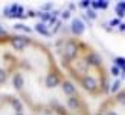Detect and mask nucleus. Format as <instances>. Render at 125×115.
I'll return each mask as SVG.
<instances>
[{
  "mask_svg": "<svg viewBox=\"0 0 125 115\" xmlns=\"http://www.w3.org/2000/svg\"><path fill=\"white\" fill-rule=\"evenodd\" d=\"M0 115H24V105L15 95L0 94Z\"/></svg>",
  "mask_w": 125,
  "mask_h": 115,
  "instance_id": "nucleus-4",
  "label": "nucleus"
},
{
  "mask_svg": "<svg viewBox=\"0 0 125 115\" xmlns=\"http://www.w3.org/2000/svg\"><path fill=\"white\" fill-rule=\"evenodd\" d=\"M61 67L73 83H78L92 95H99L108 89V74L102 58L85 41L75 36L64 38L57 44Z\"/></svg>",
  "mask_w": 125,
  "mask_h": 115,
  "instance_id": "nucleus-2",
  "label": "nucleus"
},
{
  "mask_svg": "<svg viewBox=\"0 0 125 115\" xmlns=\"http://www.w3.org/2000/svg\"><path fill=\"white\" fill-rule=\"evenodd\" d=\"M12 86L23 105L43 115H72L69 107L53 92L78 95L75 83L58 68L46 46L26 36L20 64L12 76Z\"/></svg>",
  "mask_w": 125,
  "mask_h": 115,
  "instance_id": "nucleus-1",
  "label": "nucleus"
},
{
  "mask_svg": "<svg viewBox=\"0 0 125 115\" xmlns=\"http://www.w3.org/2000/svg\"><path fill=\"white\" fill-rule=\"evenodd\" d=\"M26 36L14 33H0V89L8 82L12 80V76L20 64L21 48L24 46Z\"/></svg>",
  "mask_w": 125,
  "mask_h": 115,
  "instance_id": "nucleus-3",
  "label": "nucleus"
}]
</instances>
